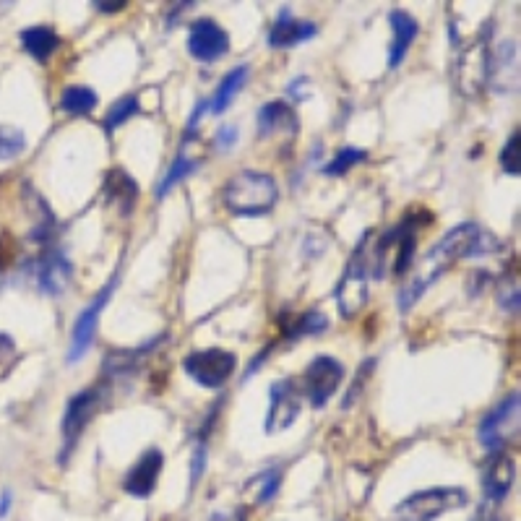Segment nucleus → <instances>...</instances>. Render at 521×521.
Instances as JSON below:
<instances>
[{
    "mask_svg": "<svg viewBox=\"0 0 521 521\" xmlns=\"http://www.w3.org/2000/svg\"><path fill=\"white\" fill-rule=\"evenodd\" d=\"M495 248H498V243H495L493 235H488L477 222L456 225L417 261V266L399 290V310L407 313L443 277V271H449L459 258L482 256V253H490Z\"/></svg>",
    "mask_w": 521,
    "mask_h": 521,
    "instance_id": "obj_1",
    "label": "nucleus"
},
{
    "mask_svg": "<svg viewBox=\"0 0 521 521\" xmlns=\"http://www.w3.org/2000/svg\"><path fill=\"white\" fill-rule=\"evenodd\" d=\"M222 201L235 217H264L279 201V185L269 172L243 170L227 180Z\"/></svg>",
    "mask_w": 521,
    "mask_h": 521,
    "instance_id": "obj_2",
    "label": "nucleus"
},
{
    "mask_svg": "<svg viewBox=\"0 0 521 521\" xmlns=\"http://www.w3.org/2000/svg\"><path fill=\"white\" fill-rule=\"evenodd\" d=\"M469 503L464 488H428L407 495L394 506L396 521H436Z\"/></svg>",
    "mask_w": 521,
    "mask_h": 521,
    "instance_id": "obj_3",
    "label": "nucleus"
},
{
    "mask_svg": "<svg viewBox=\"0 0 521 521\" xmlns=\"http://www.w3.org/2000/svg\"><path fill=\"white\" fill-rule=\"evenodd\" d=\"M365 248V238L363 243L357 245L355 253L350 256L347 266L342 271V279L337 284V308L339 316L352 321V318L360 316V310L368 305V295H370V264L368 258L363 253Z\"/></svg>",
    "mask_w": 521,
    "mask_h": 521,
    "instance_id": "obj_4",
    "label": "nucleus"
},
{
    "mask_svg": "<svg viewBox=\"0 0 521 521\" xmlns=\"http://www.w3.org/2000/svg\"><path fill=\"white\" fill-rule=\"evenodd\" d=\"M490 45L488 37L480 34L467 45H459V53L454 60V79L459 92L464 97H477V94L488 86V71H490Z\"/></svg>",
    "mask_w": 521,
    "mask_h": 521,
    "instance_id": "obj_5",
    "label": "nucleus"
},
{
    "mask_svg": "<svg viewBox=\"0 0 521 521\" xmlns=\"http://www.w3.org/2000/svg\"><path fill=\"white\" fill-rule=\"evenodd\" d=\"M344 381V365L337 357L318 355L310 360L308 368L300 376V394L305 396L313 409H324L329 399L337 394Z\"/></svg>",
    "mask_w": 521,
    "mask_h": 521,
    "instance_id": "obj_6",
    "label": "nucleus"
},
{
    "mask_svg": "<svg viewBox=\"0 0 521 521\" xmlns=\"http://www.w3.org/2000/svg\"><path fill=\"white\" fill-rule=\"evenodd\" d=\"M519 428V391H511L506 399L495 404L488 415L482 417L477 425V438H480L482 449L493 454H503L511 433Z\"/></svg>",
    "mask_w": 521,
    "mask_h": 521,
    "instance_id": "obj_7",
    "label": "nucleus"
},
{
    "mask_svg": "<svg viewBox=\"0 0 521 521\" xmlns=\"http://www.w3.org/2000/svg\"><path fill=\"white\" fill-rule=\"evenodd\" d=\"M118 274H115L110 282L102 287V290L97 292V295L92 297V303L86 305L84 310L79 313V318L73 321V329H71V347H68V365L79 363V360H84L86 352L92 350L94 344V337H97V326H99V316H102V310L107 308V303H110V297H113V292L118 290Z\"/></svg>",
    "mask_w": 521,
    "mask_h": 521,
    "instance_id": "obj_8",
    "label": "nucleus"
},
{
    "mask_svg": "<svg viewBox=\"0 0 521 521\" xmlns=\"http://www.w3.org/2000/svg\"><path fill=\"white\" fill-rule=\"evenodd\" d=\"M238 368L235 355L222 347H209V350H196L183 360V370L193 383L204 389H222Z\"/></svg>",
    "mask_w": 521,
    "mask_h": 521,
    "instance_id": "obj_9",
    "label": "nucleus"
},
{
    "mask_svg": "<svg viewBox=\"0 0 521 521\" xmlns=\"http://www.w3.org/2000/svg\"><path fill=\"white\" fill-rule=\"evenodd\" d=\"M300 409H303V394H300V386H297L295 378H282V381H274L269 389V412H266V433L269 436H277L295 425V420L300 417Z\"/></svg>",
    "mask_w": 521,
    "mask_h": 521,
    "instance_id": "obj_10",
    "label": "nucleus"
},
{
    "mask_svg": "<svg viewBox=\"0 0 521 521\" xmlns=\"http://www.w3.org/2000/svg\"><path fill=\"white\" fill-rule=\"evenodd\" d=\"M99 404H102V391L94 389V386L68 399L66 415H63V459L76 449L86 425L92 423V417L97 415Z\"/></svg>",
    "mask_w": 521,
    "mask_h": 521,
    "instance_id": "obj_11",
    "label": "nucleus"
},
{
    "mask_svg": "<svg viewBox=\"0 0 521 521\" xmlns=\"http://www.w3.org/2000/svg\"><path fill=\"white\" fill-rule=\"evenodd\" d=\"M188 53L198 63H214L230 53V34L214 19H196L188 29Z\"/></svg>",
    "mask_w": 521,
    "mask_h": 521,
    "instance_id": "obj_12",
    "label": "nucleus"
},
{
    "mask_svg": "<svg viewBox=\"0 0 521 521\" xmlns=\"http://www.w3.org/2000/svg\"><path fill=\"white\" fill-rule=\"evenodd\" d=\"M162 467H165V454L159 449H146L139 456V462L128 469L126 480H123V490L131 498H149L157 490Z\"/></svg>",
    "mask_w": 521,
    "mask_h": 521,
    "instance_id": "obj_13",
    "label": "nucleus"
},
{
    "mask_svg": "<svg viewBox=\"0 0 521 521\" xmlns=\"http://www.w3.org/2000/svg\"><path fill=\"white\" fill-rule=\"evenodd\" d=\"M316 34L318 27L313 21L295 19L292 8L284 6L269 32V47H274V50H290V47H297L303 45V42L313 40Z\"/></svg>",
    "mask_w": 521,
    "mask_h": 521,
    "instance_id": "obj_14",
    "label": "nucleus"
},
{
    "mask_svg": "<svg viewBox=\"0 0 521 521\" xmlns=\"http://www.w3.org/2000/svg\"><path fill=\"white\" fill-rule=\"evenodd\" d=\"M391 24V47H389V66L399 68L407 58L409 47L417 40V32H420V24L415 21V16L407 14V11H391L389 14Z\"/></svg>",
    "mask_w": 521,
    "mask_h": 521,
    "instance_id": "obj_15",
    "label": "nucleus"
},
{
    "mask_svg": "<svg viewBox=\"0 0 521 521\" xmlns=\"http://www.w3.org/2000/svg\"><path fill=\"white\" fill-rule=\"evenodd\" d=\"M73 277V266L60 251H50L37 264V284L45 295H60Z\"/></svg>",
    "mask_w": 521,
    "mask_h": 521,
    "instance_id": "obj_16",
    "label": "nucleus"
},
{
    "mask_svg": "<svg viewBox=\"0 0 521 521\" xmlns=\"http://www.w3.org/2000/svg\"><path fill=\"white\" fill-rule=\"evenodd\" d=\"M256 131L261 139H271V136H277V133H290V136H295L297 115L292 113V107L287 105V102H282V99L266 102V105L258 110Z\"/></svg>",
    "mask_w": 521,
    "mask_h": 521,
    "instance_id": "obj_17",
    "label": "nucleus"
},
{
    "mask_svg": "<svg viewBox=\"0 0 521 521\" xmlns=\"http://www.w3.org/2000/svg\"><path fill=\"white\" fill-rule=\"evenodd\" d=\"M516 480V462L503 451V454H493L488 469H485V495L490 501H503Z\"/></svg>",
    "mask_w": 521,
    "mask_h": 521,
    "instance_id": "obj_18",
    "label": "nucleus"
},
{
    "mask_svg": "<svg viewBox=\"0 0 521 521\" xmlns=\"http://www.w3.org/2000/svg\"><path fill=\"white\" fill-rule=\"evenodd\" d=\"M282 480H284V469L269 467L245 482L243 495L251 501V506H266V503H271L274 498H277L279 488H282Z\"/></svg>",
    "mask_w": 521,
    "mask_h": 521,
    "instance_id": "obj_19",
    "label": "nucleus"
},
{
    "mask_svg": "<svg viewBox=\"0 0 521 521\" xmlns=\"http://www.w3.org/2000/svg\"><path fill=\"white\" fill-rule=\"evenodd\" d=\"M21 45L32 55L34 60H40V63H47V60L53 58L55 50H58L60 40L55 29L50 27H27L21 32Z\"/></svg>",
    "mask_w": 521,
    "mask_h": 521,
    "instance_id": "obj_20",
    "label": "nucleus"
},
{
    "mask_svg": "<svg viewBox=\"0 0 521 521\" xmlns=\"http://www.w3.org/2000/svg\"><path fill=\"white\" fill-rule=\"evenodd\" d=\"M245 81H248V66H235L230 73H227L225 79L219 81L217 92H214V99H212V107H209L212 115L227 113V107L235 102V97L240 94Z\"/></svg>",
    "mask_w": 521,
    "mask_h": 521,
    "instance_id": "obj_21",
    "label": "nucleus"
},
{
    "mask_svg": "<svg viewBox=\"0 0 521 521\" xmlns=\"http://www.w3.org/2000/svg\"><path fill=\"white\" fill-rule=\"evenodd\" d=\"M99 105V97L89 86H66L60 94V110L73 118H84V115L94 113V107Z\"/></svg>",
    "mask_w": 521,
    "mask_h": 521,
    "instance_id": "obj_22",
    "label": "nucleus"
},
{
    "mask_svg": "<svg viewBox=\"0 0 521 521\" xmlns=\"http://www.w3.org/2000/svg\"><path fill=\"white\" fill-rule=\"evenodd\" d=\"M193 170H198V159H193V157H188V154L180 152L178 157L172 159V165L167 167L165 178L159 180V185H157V198H165L167 193H170L172 188H175V185L180 183V180L188 178V175H191Z\"/></svg>",
    "mask_w": 521,
    "mask_h": 521,
    "instance_id": "obj_23",
    "label": "nucleus"
},
{
    "mask_svg": "<svg viewBox=\"0 0 521 521\" xmlns=\"http://www.w3.org/2000/svg\"><path fill=\"white\" fill-rule=\"evenodd\" d=\"M141 110V102H139V94H126V97H120L105 115V131L113 133L118 131L120 126H126L128 120L136 118Z\"/></svg>",
    "mask_w": 521,
    "mask_h": 521,
    "instance_id": "obj_24",
    "label": "nucleus"
},
{
    "mask_svg": "<svg viewBox=\"0 0 521 521\" xmlns=\"http://www.w3.org/2000/svg\"><path fill=\"white\" fill-rule=\"evenodd\" d=\"M326 329H329V318L318 310H308V313L295 318V324H287V339L313 337V334H321Z\"/></svg>",
    "mask_w": 521,
    "mask_h": 521,
    "instance_id": "obj_25",
    "label": "nucleus"
},
{
    "mask_svg": "<svg viewBox=\"0 0 521 521\" xmlns=\"http://www.w3.org/2000/svg\"><path fill=\"white\" fill-rule=\"evenodd\" d=\"M110 185H113V196L120 204L123 212H131L133 204L139 201V185L133 183L131 175H126L123 170L110 172Z\"/></svg>",
    "mask_w": 521,
    "mask_h": 521,
    "instance_id": "obj_26",
    "label": "nucleus"
},
{
    "mask_svg": "<svg viewBox=\"0 0 521 521\" xmlns=\"http://www.w3.org/2000/svg\"><path fill=\"white\" fill-rule=\"evenodd\" d=\"M365 159H368V152L355 149V146H344V149H339V152L331 157L329 165L324 167V175H329V178H339V175H344V172H350L352 167L363 165Z\"/></svg>",
    "mask_w": 521,
    "mask_h": 521,
    "instance_id": "obj_27",
    "label": "nucleus"
},
{
    "mask_svg": "<svg viewBox=\"0 0 521 521\" xmlns=\"http://www.w3.org/2000/svg\"><path fill=\"white\" fill-rule=\"evenodd\" d=\"M501 167L506 175H511V178H519V172H521V136L519 133H511V139H508L506 146L501 149Z\"/></svg>",
    "mask_w": 521,
    "mask_h": 521,
    "instance_id": "obj_28",
    "label": "nucleus"
},
{
    "mask_svg": "<svg viewBox=\"0 0 521 521\" xmlns=\"http://www.w3.org/2000/svg\"><path fill=\"white\" fill-rule=\"evenodd\" d=\"M24 146H27V139H24V133H21L19 128H0V159L19 157V154L24 152Z\"/></svg>",
    "mask_w": 521,
    "mask_h": 521,
    "instance_id": "obj_29",
    "label": "nucleus"
},
{
    "mask_svg": "<svg viewBox=\"0 0 521 521\" xmlns=\"http://www.w3.org/2000/svg\"><path fill=\"white\" fill-rule=\"evenodd\" d=\"M206 459H209V451H206V443H198L196 451H193V462H191V488H196L201 477H204Z\"/></svg>",
    "mask_w": 521,
    "mask_h": 521,
    "instance_id": "obj_30",
    "label": "nucleus"
},
{
    "mask_svg": "<svg viewBox=\"0 0 521 521\" xmlns=\"http://www.w3.org/2000/svg\"><path fill=\"white\" fill-rule=\"evenodd\" d=\"M238 136H240L238 128L232 126V123H225V126H219L214 144H217L219 152H227V149H232V146L238 144Z\"/></svg>",
    "mask_w": 521,
    "mask_h": 521,
    "instance_id": "obj_31",
    "label": "nucleus"
},
{
    "mask_svg": "<svg viewBox=\"0 0 521 521\" xmlns=\"http://www.w3.org/2000/svg\"><path fill=\"white\" fill-rule=\"evenodd\" d=\"M209 107H212V99H206V97L198 99L196 107H193L191 118H188V131H185V136H188V133H191L196 126H201V120H204V115L209 113Z\"/></svg>",
    "mask_w": 521,
    "mask_h": 521,
    "instance_id": "obj_32",
    "label": "nucleus"
},
{
    "mask_svg": "<svg viewBox=\"0 0 521 521\" xmlns=\"http://www.w3.org/2000/svg\"><path fill=\"white\" fill-rule=\"evenodd\" d=\"M126 6V0H118V3H102V0H97V3H92V8H97L102 14H118V11H123Z\"/></svg>",
    "mask_w": 521,
    "mask_h": 521,
    "instance_id": "obj_33",
    "label": "nucleus"
},
{
    "mask_svg": "<svg viewBox=\"0 0 521 521\" xmlns=\"http://www.w3.org/2000/svg\"><path fill=\"white\" fill-rule=\"evenodd\" d=\"M305 86H308V79H303V76H300V79L292 81L287 92L292 94V99H308V94H305Z\"/></svg>",
    "mask_w": 521,
    "mask_h": 521,
    "instance_id": "obj_34",
    "label": "nucleus"
},
{
    "mask_svg": "<svg viewBox=\"0 0 521 521\" xmlns=\"http://www.w3.org/2000/svg\"><path fill=\"white\" fill-rule=\"evenodd\" d=\"M11 506H14V495H11V490H3L0 493V519H6Z\"/></svg>",
    "mask_w": 521,
    "mask_h": 521,
    "instance_id": "obj_35",
    "label": "nucleus"
},
{
    "mask_svg": "<svg viewBox=\"0 0 521 521\" xmlns=\"http://www.w3.org/2000/svg\"><path fill=\"white\" fill-rule=\"evenodd\" d=\"M212 521H245L243 511H217Z\"/></svg>",
    "mask_w": 521,
    "mask_h": 521,
    "instance_id": "obj_36",
    "label": "nucleus"
},
{
    "mask_svg": "<svg viewBox=\"0 0 521 521\" xmlns=\"http://www.w3.org/2000/svg\"><path fill=\"white\" fill-rule=\"evenodd\" d=\"M11 352H14V339L8 334H0V357H8Z\"/></svg>",
    "mask_w": 521,
    "mask_h": 521,
    "instance_id": "obj_37",
    "label": "nucleus"
},
{
    "mask_svg": "<svg viewBox=\"0 0 521 521\" xmlns=\"http://www.w3.org/2000/svg\"><path fill=\"white\" fill-rule=\"evenodd\" d=\"M0 264H3V261H0Z\"/></svg>",
    "mask_w": 521,
    "mask_h": 521,
    "instance_id": "obj_38",
    "label": "nucleus"
}]
</instances>
